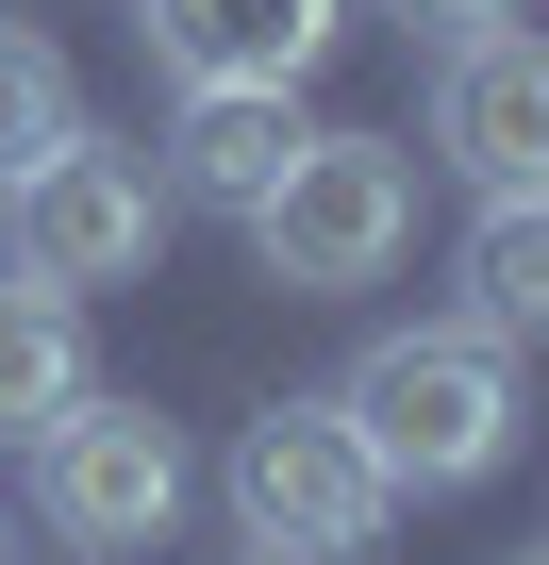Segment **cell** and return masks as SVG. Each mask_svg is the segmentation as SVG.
Returning <instances> with one entry per match:
<instances>
[{
	"label": "cell",
	"instance_id": "7",
	"mask_svg": "<svg viewBox=\"0 0 549 565\" xmlns=\"http://www.w3.org/2000/svg\"><path fill=\"white\" fill-rule=\"evenodd\" d=\"M300 84H183V117H167V150H183V200H217V216H250L266 183L300 167Z\"/></svg>",
	"mask_w": 549,
	"mask_h": 565
},
{
	"label": "cell",
	"instance_id": "12",
	"mask_svg": "<svg viewBox=\"0 0 549 565\" xmlns=\"http://www.w3.org/2000/svg\"><path fill=\"white\" fill-rule=\"evenodd\" d=\"M400 18H416L433 51H466V34H499V18H516V0H400Z\"/></svg>",
	"mask_w": 549,
	"mask_h": 565
},
{
	"label": "cell",
	"instance_id": "13",
	"mask_svg": "<svg viewBox=\"0 0 549 565\" xmlns=\"http://www.w3.org/2000/svg\"><path fill=\"white\" fill-rule=\"evenodd\" d=\"M250 565H266V548H250Z\"/></svg>",
	"mask_w": 549,
	"mask_h": 565
},
{
	"label": "cell",
	"instance_id": "2",
	"mask_svg": "<svg viewBox=\"0 0 549 565\" xmlns=\"http://www.w3.org/2000/svg\"><path fill=\"white\" fill-rule=\"evenodd\" d=\"M167 249V183L101 134H51L18 183H0V282H51V300H101Z\"/></svg>",
	"mask_w": 549,
	"mask_h": 565
},
{
	"label": "cell",
	"instance_id": "1",
	"mask_svg": "<svg viewBox=\"0 0 549 565\" xmlns=\"http://www.w3.org/2000/svg\"><path fill=\"white\" fill-rule=\"evenodd\" d=\"M334 416L367 433V466H383L400 499H433V482H483V466L516 449V366H499L483 333H383V350L334 383Z\"/></svg>",
	"mask_w": 549,
	"mask_h": 565
},
{
	"label": "cell",
	"instance_id": "9",
	"mask_svg": "<svg viewBox=\"0 0 549 565\" xmlns=\"http://www.w3.org/2000/svg\"><path fill=\"white\" fill-rule=\"evenodd\" d=\"M67 399H84V300H51V282H0V449H34Z\"/></svg>",
	"mask_w": 549,
	"mask_h": 565
},
{
	"label": "cell",
	"instance_id": "5",
	"mask_svg": "<svg viewBox=\"0 0 549 565\" xmlns=\"http://www.w3.org/2000/svg\"><path fill=\"white\" fill-rule=\"evenodd\" d=\"M34 515L67 532V548H167V515H183V433L150 416V399H67L51 433H34Z\"/></svg>",
	"mask_w": 549,
	"mask_h": 565
},
{
	"label": "cell",
	"instance_id": "6",
	"mask_svg": "<svg viewBox=\"0 0 549 565\" xmlns=\"http://www.w3.org/2000/svg\"><path fill=\"white\" fill-rule=\"evenodd\" d=\"M433 150H450L483 200H532V183H549V51H532L516 18L450 51V84H433Z\"/></svg>",
	"mask_w": 549,
	"mask_h": 565
},
{
	"label": "cell",
	"instance_id": "4",
	"mask_svg": "<svg viewBox=\"0 0 549 565\" xmlns=\"http://www.w3.org/2000/svg\"><path fill=\"white\" fill-rule=\"evenodd\" d=\"M233 515H250L266 565H350V548H383L400 482L367 466V433H350L334 399H284V416L233 433Z\"/></svg>",
	"mask_w": 549,
	"mask_h": 565
},
{
	"label": "cell",
	"instance_id": "3",
	"mask_svg": "<svg viewBox=\"0 0 549 565\" xmlns=\"http://www.w3.org/2000/svg\"><path fill=\"white\" fill-rule=\"evenodd\" d=\"M400 233H416V167H400L383 134H300V167L250 200V249H266L284 300H350V282H383Z\"/></svg>",
	"mask_w": 549,
	"mask_h": 565
},
{
	"label": "cell",
	"instance_id": "8",
	"mask_svg": "<svg viewBox=\"0 0 549 565\" xmlns=\"http://www.w3.org/2000/svg\"><path fill=\"white\" fill-rule=\"evenodd\" d=\"M350 0H150V51L183 84H300Z\"/></svg>",
	"mask_w": 549,
	"mask_h": 565
},
{
	"label": "cell",
	"instance_id": "10",
	"mask_svg": "<svg viewBox=\"0 0 549 565\" xmlns=\"http://www.w3.org/2000/svg\"><path fill=\"white\" fill-rule=\"evenodd\" d=\"M466 333L483 350L549 333V200H483V233H466Z\"/></svg>",
	"mask_w": 549,
	"mask_h": 565
},
{
	"label": "cell",
	"instance_id": "11",
	"mask_svg": "<svg viewBox=\"0 0 549 565\" xmlns=\"http://www.w3.org/2000/svg\"><path fill=\"white\" fill-rule=\"evenodd\" d=\"M51 134H84V117H67V67H51V34H18V18H0V183H18Z\"/></svg>",
	"mask_w": 549,
	"mask_h": 565
}]
</instances>
